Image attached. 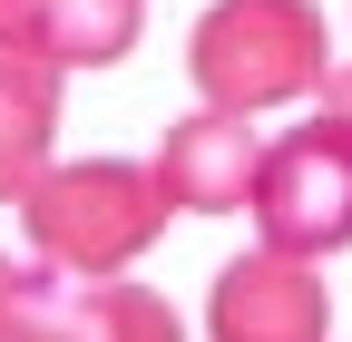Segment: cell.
Returning a JSON list of instances; mask_svg holds the SVG:
<instances>
[{"mask_svg":"<svg viewBox=\"0 0 352 342\" xmlns=\"http://www.w3.org/2000/svg\"><path fill=\"white\" fill-rule=\"evenodd\" d=\"M186 69H196L206 108L264 117L284 98H323V78L342 59H333V30L314 0H215L186 39Z\"/></svg>","mask_w":352,"mask_h":342,"instance_id":"cell-1","label":"cell"},{"mask_svg":"<svg viewBox=\"0 0 352 342\" xmlns=\"http://www.w3.org/2000/svg\"><path fill=\"white\" fill-rule=\"evenodd\" d=\"M20 216H30V254L50 274H127L138 254L166 235V186H157V166H127V157H69L50 166L30 196H20Z\"/></svg>","mask_w":352,"mask_h":342,"instance_id":"cell-2","label":"cell"},{"mask_svg":"<svg viewBox=\"0 0 352 342\" xmlns=\"http://www.w3.org/2000/svg\"><path fill=\"white\" fill-rule=\"evenodd\" d=\"M254 225H264V244L314 254V264L352 244V137H342L333 117H314V127H294V137L264 147Z\"/></svg>","mask_w":352,"mask_h":342,"instance_id":"cell-3","label":"cell"},{"mask_svg":"<svg viewBox=\"0 0 352 342\" xmlns=\"http://www.w3.org/2000/svg\"><path fill=\"white\" fill-rule=\"evenodd\" d=\"M206 332L215 342H333V284L314 254L254 244L235 254L206 293Z\"/></svg>","mask_w":352,"mask_h":342,"instance_id":"cell-4","label":"cell"},{"mask_svg":"<svg viewBox=\"0 0 352 342\" xmlns=\"http://www.w3.org/2000/svg\"><path fill=\"white\" fill-rule=\"evenodd\" d=\"M10 342H186V323H176V304L147 293V284H118V274H50V264H39V284H30Z\"/></svg>","mask_w":352,"mask_h":342,"instance_id":"cell-5","label":"cell"},{"mask_svg":"<svg viewBox=\"0 0 352 342\" xmlns=\"http://www.w3.org/2000/svg\"><path fill=\"white\" fill-rule=\"evenodd\" d=\"M59 59L39 49L30 0H0V205H20L50 176V137H59Z\"/></svg>","mask_w":352,"mask_h":342,"instance_id":"cell-6","label":"cell"},{"mask_svg":"<svg viewBox=\"0 0 352 342\" xmlns=\"http://www.w3.org/2000/svg\"><path fill=\"white\" fill-rule=\"evenodd\" d=\"M254 176H264V137L235 108L176 117L166 147H157V186H166L176 216H235V205H254Z\"/></svg>","mask_w":352,"mask_h":342,"instance_id":"cell-7","label":"cell"},{"mask_svg":"<svg viewBox=\"0 0 352 342\" xmlns=\"http://www.w3.org/2000/svg\"><path fill=\"white\" fill-rule=\"evenodd\" d=\"M138 20L147 0H30V30L59 69H118L138 49Z\"/></svg>","mask_w":352,"mask_h":342,"instance_id":"cell-8","label":"cell"},{"mask_svg":"<svg viewBox=\"0 0 352 342\" xmlns=\"http://www.w3.org/2000/svg\"><path fill=\"white\" fill-rule=\"evenodd\" d=\"M30 284H39V274H20L10 254H0V342L20 332V304H30Z\"/></svg>","mask_w":352,"mask_h":342,"instance_id":"cell-9","label":"cell"},{"mask_svg":"<svg viewBox=\"0 0 352 342\" xmlns=\"http://www.w3.org/2000/svg\"><path fill=\"white\" fill-rule=\"evenodd\" d=\"M323 117H333V127H342V137H352V59H342V69H333V78H323Z\"/></svg>","mask_w":352,"mask_h":342,"instance_id":"cell-10","label":"cell"}]
</instances>
